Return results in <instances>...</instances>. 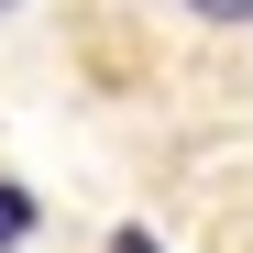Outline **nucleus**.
Segmentation results:
<instances>
[{"label": "nucleus", "instance_id": "obj_1", "mask_svg": "<svg viewBox=\"0 0 253 253\" xmlns=\"http://www.w3.org/2000/svg\"><path fill=\"white\" fill-rule=\"evenodd\" d=\"M33 231H44V198H33L22 176H0V253H22Z\"/></svg>", "mask_w": 253, "mask_h": 253}, {"label": "nucleus", "instance_id": "obj_2", "mask_svg": "<svg viewBox=\"0 0 253 253\" xmlns=\"http://www.w3.org/2000/svg\"><path fill=\"white\" fill-rule=\"evenodd\" d=\"M176 11L209 22V33H242V22H253V0H176Z\"/></svg>", "mask_w": 253, "mask_h": 253}, {"label": "nucleus", "instance_id": "obj_3", "mask_svg": "<svg viewBox=\"0 0 253 253\" xmlns=\"http://www.w3.org/2000/svg\"><path fill=\"white\" fill-rule=\"evenodd\" d=\"M11 11H22V0H0V22H11Z\"/></svg>", "mask_w": 253, "mask_h": 253}]
</instances>
